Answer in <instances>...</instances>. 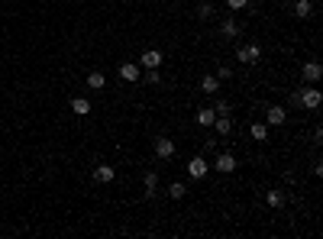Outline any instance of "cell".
<instances>
[{"mask_svg": "<svg viewBox=\"0 0 323 239\" xmlns=\"http://www.w3.org/2000/svg\"><path fill=\"white\" fill-rule=\"evenodd\" d=\"M323 104V94L317 91V87H304V91L298 94V107H307V110H317Z\"/></svg>", "mask_w": 323, "mask_h": 239, "instance_id": "obj_1", "label": "cell"}, {"mask_svg": "<svg viewBox=\"0 0 323 239\" xmlns=\"http://www.w3.org/2000/svg\"><path fill=\"white\" fill-rule=\"evenodd\" d=\"M262 55V46L259 42H249V46H239L236 49V61H242V65H256Z\"/></svg>", "mask_w": 323, "mask_h": 239, "instance_id": "obj_2", "label": "cell"}, {"mask_svg": "<svg viewBox=\"0 0 323 239\" xmlns=\"http://www.w3.org/2000/svg\"><path fill=\"white\" fill-rule=\"evenodd\" d=\"M320 78H323V65H320V61H304V65H301V81L317 84Z\"/></svg>", "mask_w": 323, "mask_h": 239, "instance_id": "obj_3", "label": "cell"}, {"mask_svg": "<svg viewBox=\"0 0 323 239\" xmlns=\"http://www.w3.org/2000/svg\"><path fill=\"white\" fill-rule=\"evenodd\" d=\"M213 172H220V175H230V172H236V158H233L230 152H220V155H217L213 158Z\"/></svg>", "mask_w": 323, "mask_h": 239, "instance_id": "obj_4", "label": "cell"}, {"mask_svg": "<svg viewBox=\"0 0 323 239\" xmlns=\"http://www.w3.org/2000/svg\"><path fill=\"white\" fill-rule=\"evenodd\" d=\"M207 172H210V162H207L204 155H194V158L188 162V175H191V178H204Z\"/></svg>", "mask_w": 323, "mask_h": 239, "instance_id": "obj_5", "label": "cell"}, {"mask_svg": "<svg viewBox=\"0 0 323 239\" xmlns=\"http://www.w3.org/2000/svg\"><path fill=\"white\" fill-rule=\"evenodd\" d=\"M284 120H288V110H284V107H278V104L265 110V126H281Z\"/></svg>", "mask_w": 323, "mask_h": 239, "instance_id": "obj_6", "label": "cell"}, {"mask_svg": "<svg viewBox=\"0 0 323 239\" xmlns=\"http://www.w3.org/2000/svg\"><path fill=\"white\" fill-rule=\"evenodd\" d=\"M155 155H159V158H171L174 155V139L159 136V139H155Z\"/></svg>", "mask_w": 323, "mask_h": 239, "instance_id": "obj_7", "label": "cell"}, {"mask_svg": "<svg viewBox=\"0 0 323 239\" xmlns=\"http://www.w3.org/2000/svg\"><path fill=\"white\" fill-rule=\"evenodd\" d=\"M139 65L142 68H159L162 65V52L159 49H146L142 55H139Z\"/></svg>", "mask_w": 323, "mask_h": 239, "instance_id": "obj_8", "label": "cell"}, {"mask_svg": "<svg viewBox=\"0 0 323 239\" xmlns=\"http://www.w3.org/2000/svg\"><path fill=\"white\" fill-rule=\"evenodd\" d=\"M120 81H139V65L136 61H123V65H120Z\"/></svg>", "mask_w": 323, "mask_h": 239, "instance_id": "obj_9", "label": "cell"}, {"mask_svg": "<svg viewBox=\"0 0 323 239\" xmlns=\"http://www.w3.org/2000/svg\"><path fill=\"white\" fill-rule=\"evenodd\" d=\"M113 178H117V172H113L110 165H97V168H94V181H100V184H110Z\"/></svg>", "mask_w": 323, "mask_h": 239, "instance_id": "obj_10", "label": "cell"}, {"mask_svg": "<svg viewBox=\"0 0 323 239\" xmlns=\"http://www.w3.org/2000/svg\"><path fill=\"white\" fill-rule=\"evenodd\" d=\"M213 107H200L197 113H194V120H197V126H213Z\"/></svg>", "mask_w": 323, "mask_h": 239, "instance_id": "obj_11", "label": "cell"}, {"mask_svg": "<svg viewBox=\"0 0 323 239\" xmlns=\"http://www.w3.org/2000/svg\"><path fill=\"white\" fill-rule=\"evenodd\" d=\"M200 91H204V94H217V91H220L217 75H204V78H200Z\"/></svg>", "mask_w": 323, "mask_h": 239, "instance_id": "obj_12", "label": "cell"}, {"mask_svg": "<svg viewBox=\"0 0 323 239\" xmlns=\"http://www.w3.org/2000/svg\"><path fill=\"white\" fill-rule=\"evenodd\" d=\"M71 110L78 117H87V113H91V100H87V97H71Z\"/></svg>", "mask_w": 323, "mask_h": 239, "instance_id": "obj_13", "label": "cell"}, {"mask_svg": "<svg viewBox=\"0 0 323 239\" xmlns=\"http://www.w3.org/2000/svg\"><path fill=\"white\" fill-rule=\"evenodd\" d=\"M294 16H298V20L313 16V4H310V0H298V4H294Z\"/></svg>", "mask_w": 323, "mask_h": 239, "instance_id": "obj_14", "label": "cell"}, {"mask_svg": "<svg viewBox=\"0 0 323 239\" xmlns=\"http://www.w3.org/2000/svg\"><path fill=\"white\" fill-rule=\"evenodd\" d=\"M142 184H146V197H155V188H159V175H155V172H149V175H146V178H142Z\"/></svg>", "mask_w": 323, "mask_h": 239, "instance_id": "obj_15", "label": "cell"}, {"mask_svg": "<svg viewBox=\"0 0 323 239\" xmlns=\"http://www.w3.org/2000/svg\"><path fill=\"white\" fill-rule=\"evenodd\" d=\"M213 126H217V132H220V136H226V132L233 129V120H230V113H223V117H213Z\"/></svg>", "mask_w": 323, "mask_h": 239, "instance_id": "obj_16", "label": "cell"}, {"mask_svg": "<svg viewBox=\"0 0 323 239\" xmlns=\"http://www.w3.org/2000/svg\"><path fill=\"white\" fill-rule=\"evenodd\" d=\"M220 32H223L226 39H236V36H239V23H236V20H223Z\"/></svg>", "mask_w": 323, "mask_h": 239, "instance_id": "obj_17", "label": "cell"}, {"mask_svg": "<svg viewBox=\"0 0 323 239\" xmlns=\"http://www.w3.org/2000/svg\"><path fill=\"white\" fill-rule=\"evenodd\" d=\"M185 194H188V188H185L181 181H171V184H168V197H171V200H181Z\"/></svg>", "mask_w": 323, "mask_h": 239, "instance_id": "obj_18", "label": "cell"}, {"mask_svg": "<svg viewBox=\"0 0 323 239\" xmlns=\"http://www.w3.org/2000/svg\"><path fill=\"white\" fill-rule=\"evenodd\" d=\"M252 139H256V143H265V139H268V126H265V123H252Z\"/></svg>", "mask_w": 323, "mask_h": 239, "instance_id": "obj_19", "label": "cell"}, {"mask_svg": "<svg viewBox=\"0 0 323 239\" xmlns=\"http://www.w3.org/2000/svg\"><path fill=\"white\" fill-rule=\"evenodd\" d=\"M265 200H268V207H284V191H268Z\"/></svg>", "mask_w": 323, "mask_h": 239, "instance_id": "obj_20", "label": "cell"}, {"mask_svg": "<svg viewBox=\"0 0 323 239\" xmlns=\"http://www.w3.org/2000/svg\"><path fill=\"white\" fill-rule=\"evenodd\" d=\"M103 84H107V78H103L100 72H91V75H87V87H94V91H100Z\"/></svg>", "mask_w": 323, "mask_h": 239, "instance_id": "obj_21", "label": "cell"}, {"mask_svg": "<svg viewBox=\"0 0 323 239\" xmlns=\"http://www.w3.org/2000/svg\"><path fill=\"white\" fill-rule=\"evenodd\" d=\"M197 16H200V20H210V16H213V4H200L197 7Z\"/></svg>", "mask_w": 323, "mask_h": 239, "instance_id": "obj_22", "label": "cell"}, {"mask_svg": "<svg viewBox=\"0 0 323 239\" xmlns=\"http://www.w3.org/2000/svg\"><path fill=\"white\" fill-rule=\"evenodd\" d=\"M230 78H233V68H230V65H220V68H217V81H230Z\"/></svg>", "mask_w": 323, "mask_h": 239, "instance_id": "obj_23", "label": "cell"}, {"mask_svg": "<svg viewBox=\"0 0 323 239\" xmlns=\"http://www.w3.org/2000/svg\"><path fill=\"white\" fill-rule=\"evenodd\" d=\"M213 113H217V117H223V113H230V104H226V100H217V104H213Z\"/></svg>", "mask_w": 323, "mask_h": 239, "instance_id": "obj_24", "label": "cell"}, {"mask_svg": "<svg viewBox=\"0 0 323 239\" xmlns=\"http://www.w3.org/2000/svg\"><path fill=\"white\" fill-rule=\"evenodd\" d=\"M226 7L230 10H242V7H249V0H226Z\"/></svg>", "mask_w": 323, "mask_h": 239, "instance_id": "obj_25", "label": "cell"}, {"mask_svg": "<svg viewBox=\"0 0 323 239\" xmlns=\"http://www.w3.org/2000/svg\"><path fill=\"white\" fill-rule=\"evenodd\" d=\"M146 72H149V84H159L162 78H159V68H146Z\"/></svg>", "mask_w": 323, "mask_h": 239, "instance_id": "obj_26", "label": "cell"}]
</instances>
